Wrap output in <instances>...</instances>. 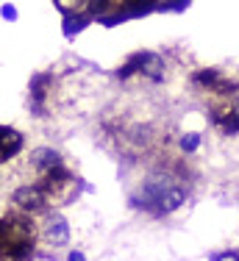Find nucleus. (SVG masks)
I'll use <instances>...</instances> for the list:
<instances>
[{"mask_svg": "<svg viewBox=\"0 0 239 261\" xmlns=\"http://www.w3.org/2000/svg\"><path fill=\"white\" fill-rule=\"evenodd\" d=\"M0 247H3V258L22 261L34 253L36 247V225L25 220L20 214L3 217V228H0Z\"/></svg>", "mask_w": 239, "mask_h": 261, "instance_id": "f257e3e1", "label": "nucleus"}, {"mask_svg": "<svg viewBox=\"0 0 239 261\" xmlns=\"http://www.w3.org/2000/svg\"><path fill=\"white\" fill-rule=\"evenodd\" d=\"M39 189L45 192L47 203H56V206H64V203H73L75 197H78V181L70 175V172L64 170V167H59V170L53 172H45V175H39Z\"/></svg>", "mask_w": 239, "mask_h": 261, "instance_id": "f03ea898", "label": "nucleus"}, {"mask_svg": "<svg viewBox=\"0 0 239 261\" xmlns=\"http://www.w3.org/2000/svg\"><path fill=\"white\" fill-rule=\"evenodd\" d=\"M134 72H142V75L159 81V78H161V72H164V61H161V56H156V53H145V50H142V53L131 56L128 64H123V67L117 70V75H119V78H128V75H134Z\"/></svg>", "mask_w": 239, "mask_h": 261, "instance_id": "7ed1b4c3", "label": "nucleus"}, {"mask_svg": "<svg viewBox=\"0 0 239 261\" xmlns=\"http://www.w3.org/2000/svg\"><path fill=\"white\" fill-rule=\"evenodd\" d=\"M11 200H14V206H17V208H22V211H34V214L47 206V197H45V192H42L39 186H20V189H14Z\"/></svg>", "mask_w": 239, "mask_h": 261, "instance_id": "20e7f679", "label": "nucleus"}, {"mask_svg": "<svg viewBox=\"0 0 239 261\" xmlns=\"http://www.w3.org/2000/svg\"><path fill=\"white\" fill-rule=\"evenodd\" d=\"M42 233H45V242H47V245H53V247L67 245V239H70V228H67V220L61 214H47Z\"/></svg>", "mask_w": 239, "mask_h": 261, "instance_id": "39448f33", "label": "nucleus"}, {"mask_svg": "<svg viewBox=\"0 0 239 261\" xmlns=\"http://www.w3.org/2000/svg\"><path fill=\"white\" fill-rule=\"evenodd\" d=\"M28 161H31V167H34L39 175L53 172V170H59V167H61V156L56 150H50V147H36V150L28 156Z\"/></svg>", "mask_w": 239, "mask_h": 261, "instance_id": "423d86ee", "label": "nucleus"}, {"mask_svg": "<svg viewBox=\"0 0 239 261\" xmlns=\"http://www.w3.org/2000/svg\"><path fill=\"white\" fill-rule=\"evenodd\" d=\"M22 150V134L9 125L0 128V159L3 161H11L17 153Z\"/></svg>", "mask_w": 239, "mask_h": 261, "instance_id": "0eeeda50", "label": "nucleus"}, {"mask_svg": "<svg viewBox=\"0 0 239 261\" xmlns=\"http://www.w3.org/2000/svg\"><path fill=\"white\" fill-rule=\"evenodd\" d=\"M86 25H89V14H78V11H67L64 14V36H75Z\"/></svg>", "mask_w": 239, "mask_h": 261, "instance_id": "6e6552de", "label": "nucleus"}, {"mask_svg": "<svg viewBox=\"0 0 239 261\" xmlns=\"http://www.w3.org/2000/svg\"><path fill=\"white\" fill-rule=\"evenodd\" d=\"M184 197H186L184 189H175V186L173 189H164V195L159 197V208L161 211H175L181 203H184Z\"/></svg>", "mask_w": 239, "mask_h": 261, "instance_id": "1a4fd4ad", "label": "nucleus"}, {"mask_svg": "<svg viewBox=\"0 0 239 261\" xmlns=\"http://www.w3.org/2000/svg\"><path fill=\"white\" fill-rule=\"evenodd\" d=\"M198 145H200V134H184L181 136V150L192 153V150H198Z\"/></svg>", "mask_w": 239, "mask_h": 261, "instance_id": "9d476101", "label": "nucleus"}, {"mask_svg": "<svg viewBox=\"0 0 239 261\" xmlns=\"http://www.w3.org/2000/svg\"><path fill=\"white\" fill-rule=\"evenodd\" d=\"M3 20H11V22L17 20V9H14L11 3H6V6H3Z\"/></svg>", "mask_w": 239, "mask_h": 261, "instance_id": "9b49d317", "label": "nucleus"}, {"mask_svg": "<svg viewBox=\"0 0 239 261\" xmlns=\"http://www.w3.org/2000/svg\"><path fill=\"white\" fill-rule=\"evenodd\" d=\"M214 261H239V253H234V250H228V253H217Z\"/></svg>", "mask_w": 239, "mask_h": 261, "instance_id": "f8f14e48", "label": "nucleus"}, {"mask_svg": "<svg viewBox=\"0 0 239 261\" xmlns=\"http://www.w3.org/2000/svg\"><path fill=\"white\" fill-rule=\"evenodd\" d=\"M70 261H86V258H84L81 250H70Z\"/></svg>", "mask_w": 239, "mask_h": 261, "instance_id": "ddd939ff", "label": "nucleus"}]
</instances>
